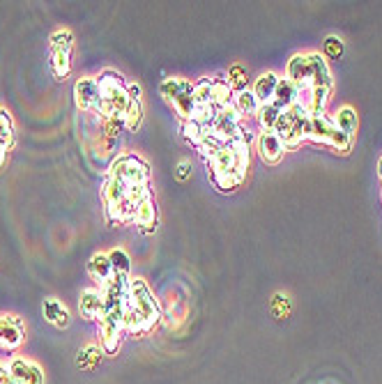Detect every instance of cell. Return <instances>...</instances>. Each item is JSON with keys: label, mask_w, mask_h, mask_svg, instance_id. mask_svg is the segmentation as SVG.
Masks as SVG:
<instances>
[{"label": "cell", "mask_w": 382, "mask_h": 384, "mask_svg": "<svg viewBox=\"0 0 382 384\" xmlns=\"http://www.w3.org/2000/svg\"><path fill=\"white\" fill-rule=\"evenodd\" d=\"M95 78L97 85H100V109H97V115H102V118H124L129 95L127 81L122 78V74H118L115 69H104Z\"/></svg>", "instance_id": "obj_1"}, {"label": "cell", "mask_w": 382, "mask_h": 384, "mask_svg": "<svg viewBox=\"0 0 382 384\" xmlns=\"http://www.w3.org/2000/svg\"><path fill=\"white\" fill-rule=\"evenodd\" d=\"M102 200H104L106 219H109L111 226L134 221L138 203L129 196L127 186H122L118 180H113L111 175H106V180L102 184Z\"/></svg>", "instance_id": "obj_2"}, {"label": "cell", "mask_w": 382, "mask_h": 384, "mask_svg": "<svg viewBox=\"0 0 382 384\" xmlns=\"http://www.w3.org/2000/svg\"><path fill=\"white\" fill-rule=\"evenodd\" d=\"M159 92H162L164 102L177 113L180 122L196 118L198 104H196V97H193L191 81H186V78H180V76H168L162 81V85H159Z\"/></svg>", "instance_id": "obj_3"}, {"label": "cell", "mask_w": 382, "mask_h": 384, "mask_svg": "<svg viewBox=\"0 0 382 384\" xmlns=\"http://www.w3.org/2000/svg\"><path fill=\"white\" fill-rule=\"evenodd\" d=\"M109 175L113 180H118L122 186L127 189H138V186H150V180H153V171H150V164L143 157L134 155V152H124V155H118L111 162Z\"/></svg>", "instance_id": "obj_4"}, {"label": "cell", "mask_w": 382, "mask_h": 384, "mask_svg": "<svg viewBox=\"0 0 382 384\" xmlns=\"http://www.w3.org/2000/svg\"><path fill=\"white\" fill-rule=\"evenodd\" d=\"M124 308L134 311L136 316L143 318V323L155 329V325L162 318V306L155 297V292L150 290V285L143 279H129V290H127V304Z\"/></svg>", "instance_id": "obj_5"}, {"label": "cell", "mask_w": 382, "mask_h": 384, "mask_svg": "<svg viewBox=\"0 0 382 384\" xmlns=\"http://www.w3.org/2000/svg\"><path fill=\"white\" fill-rule=\"evenodd\" d=\"M72 49H74V35L67 28L56 30L51 35V69L60 81H65L69 71H72Z\"/></svg>", "instance_id": "obj_6"}, {"label": "cell", "mask_w": 382, "mask_h": 384, "mask_svg": "<svg viewBox=\"0 0 382 384\" xmlns=\"http://www.w3.org/2000/svg\"><path fill=\"white\" fill-rule=\"evenodd\" d=\"M124 313H104L100 318V347L104 354H115L122 345Z\"/></svg>", "instance_id": "obj_7"}, {"label": "cell", "mask_w": 382, "mask_h": 384, "mask_svg": "<svg viewBox=\"0 0 382 384\" xmlns=\"http://www.w3.org/2000/svg\"><path fill=\"white\" fill-rule=\"evenodd\" d=\"M25 341L23 320L16 316H0V350L14 352Z\"/></svg>", "instance_id": "obj_8"}, {"label": "cell", "mask_w": 382, "mask_h": 384, "mask_svg": "<svg viewBox=\"0 0 382 384\" xmlns=\"http://www.w3.org/2000/svg\"><path fill=\"white\" fill-rule=\"evenodd\" d=\"M7 371L14 384H44V371L40 368V364L23 359V356H12Z\"/></svg>", "instance_id": "obj_9"}, {"label": "cell", "mask_w": 382, "mask_h": 384, "mask_svg": "<svg viewBox=\"0 0 382 384\" xmlns=\"http://www.w3.org/2000/svg\"><path fill=\"white\" fill-rule=\"evenodd\" d=\"M74 102L81 111H95L100 109V85H97V78L85 76L78 78L74 85Z\"/></svg>", "instance_id": "obj_10"}, {"label": "cell", "mask_w": 382, "mask_h": 384, "mask_svg": "<svg viewBox=\"0 0 382 384\" xmlns=\"http://www.w3.org/2000/svg\"><path fill=\"white\" fill-rule=\"evenodd\" d=\"M286 78L292 81L302 92H306L314 88V81H311V65H309V56L306 53H297L292 56L286 65Z\"/></svg>", "instance_id": "obj_11"}, {"label": "cell", "mask_w": 382, "mask_h": 384, "mask_svg": "<svg viewBox=\"0 0 382 384\" xmlns=\"http://www.w3.org/2000/svg\"><path fill=\"white\" fill-rule=\"evenodd\" d=\"M127 95L129 104L124 111V129L136 131L143 122V100H141V85L138 83H127Z\"/></svg>", "instance_id": "obj_12"}, {"label": "cell", "mask_w": 382, "mask_h": 384, "mask_svg": "<svg viewBox=\"0 0 382 384\" xmlns=\"http://www.w3.org/2000/svg\"><path fill=\"white\" fill-rule=\"evenodd\" d=\"M258 155L265 164H279L286 155V145L274 131H263L258 136Z\"/></svg>", "instance_id": "obj_13"}, {"label": "cell", "mask_w": 382, "mask_h": 384, "mask_svg": "<svg viewBox=\"0 0 382 384\" xmlns=\"http://www.w3.org/2000/svg\"><path fill=\"white\" fill-rule=\"evenodd\" d=\"M88 274H90V279L100 285V290L106 288V285H109L113 281V276H115L109 253H104V251L95 253L90 260H88Z\"/></svg>", "instance_id": "obj_14"}, {"label": "cell", "mask_w": 382, "mask_h": 384, "mask_svg": "<svg viewBox=\"0 0 382 384\" xmlns=\"http://www.w3.org/2000/svg\"><path fill=\"white\" fill-rule=\"evenodd\" d=\"M309 56V65H311V81H314V88H323V90H332L334 88V78L330 65H327L325 56L321 53H306Z\"/></svg>", "instance_id": "obj_15"}, {"label": "cell", "mask_w": 382, "mask_h": 384, "mask_svg": "<svg viewBox=\"0 0 382 384\" xmlns=\"http://www.w3.org/2000/svg\"><path fill=\"white\" fill-rule=\"evenodd\" d=\"M136 228L141 230L143 235H155L157 230V223H159V212H157V203H155V196L148 198L138 205L136 210V217H134Z\"/></svg>", "instance_id": "obj_16"}, {"label": "cell", "mask_w": 382, "mask_h": 384, "mask_svg": "<svg viewBox=\"0 0 382 384\" xmlns=\"http://www.w3.org/2000/svg\"><path fill=\"white\" fill-rule=\"evenodd\" d=\"M78 311L85 320H100L104 316V297L102 290L97 288H85L78 297Z\"/></svg>", "instance_id": "obj_17"}, {"label": "cell", "mask_w": 382, "mask_h": 384, "mask_svg": "<svg viewBox=\"0 0 382 384\" xmlns=\"http://www.w3.org/2000/svg\"><path fill=\"white\" fill-rule=\"evenodd\" d=\"M42 313H44V320L53 327H58V329L69 327V311L65 304L58 301L56 297H47L42 301Z\"/></svg>", "instance_id": "obj_18"}, {"label": "cell", "mask_w": 382, "mask_h": 384, "mask_svg": "<svg viewBox=\"0 0 382 384\" xmlns=\"http://www.w3.org/2000/svg\"><path fill=\"white\" fill-rule=\"evenodd\" d=\"M299 97H302V90L295 83L288 81V78H279V88H277V92H274L272 104L279 106L281 111H288L299 102Z\"/></svg>", "instance_id": "obj_19"}, {"label": "cell", "mask_w": 382, "mask_h": 384, "mask_svg": "<svg viewBox=\"0 0 382 384\" xmlns=\"http://www.w3.org/2000/svg\"><path fill=\"white\" fill-rule=\"evenodd\" d=\"M277 88H279V76L274 74V71H265V74H261L258 78H256L253 95H256V100H258L261 104H270L274 100V92H277Z\"/></svg>", "instance_id": "obj_20"}, {"label": "cell", "mask_w": 382, "mask_h": 384, "mask_svg": "<svg viewBox=\"0 0 382 384\" xmlns=\"http://www.w3.org/2000/svg\"><path fill=\"white\" fill-rule=\"evenodd\" d=\"M332 120L336 124V129L343 131L345 136L354 138V133H357V127H359V118L352 106H341V109L332 115Z\"/></svg>", "instance_id": "obj_21"}, {"label": "cell", "mask_w": 382, "mask_h": 384, "mask_svg": "<svg viewBox=\"0 0 382 384\" xmlns=\"http://www.w3.org/2000/svg\"><path fill=\"white\" fill-rule=\"evenodd\" d=\"M233 104L237 113L242 115V118H249V115H258V109H261V102L256 100L253 90H244V92H237L233 95Z\"/></svg>", "instance_id": "obj_22"}, {"label": "cell", "mask_w": 382, "mask_h": 384, "mask_svg": "<svg viewBox=\"0 0 382 384\" xmlns=\"http://www.w3.org/2000/svg\"><path fill=\"white\" fill-rule=\"evenodd\" d=\"M180 133H182V138L186 143H191L193 148H198L201 143H203V138L208 136L205 127H203V124H198L196 120H184V122H180Z\"/></svg>", "instance_id": "obj_23"}, {"label": "cell", "mask_w": 382, "mask_h": 384, "mask_svg": "<svg viewBox=\"0 0 382 384\" xmlns=\"http://www.w3.org/2000/svg\"><path fill=\"white\" fill-rule=\"evenodd\" d=\"M279 115H281V109L270 102V104H261L258 115H256V118H258V124H261V129H263V131H274V127H277Z\"/></svg>", "instance_id": "obj_24"}, {"label": "cell", "mask_w": 382, "mask_h": 384, "mask_svg": "<svg viewBox=\"0 0 382 384\" xmlns=\"http://www.w3.org/2000/svg\"><path fill=\"white\" fill-rule=\"evenodd\" d=\"M14 140H16V133H14V122H12V115L7 113L5 109H0V143L7 148L10 152L14 148Z\"/></svg>", "instance_id": "obj_25"}, {"label": "cell", "mask_w": 382, "mask_h": 384, "mask_svg": "<svg viewBox=\"0 0 382 384\" xmlns=\"http://www.w3.org/2000/svg\"><path fill=\"white\" fill-rule=\"evenodd\" d=\"M228 85H230V90H233V95L237 92H244L249 90V78H246V69L242 65H233L228 69Z\"/></svg>", "instance_id": "obj_26"}, {"label": "cell", "mask_w": 382, "mask_h": 384, "mask_svg": "<svg viewBox=\"0 0 382 384\" xmlns=\"http://www.w3.org/2000/svg\"><path fill=\"white\" fill-rule=\"evenodd\" d=\"M109 258H111V265H113V272L118 276H129L131 272V258L129 253L124 251V248H113L109 251Z\"/></svg>", "instance_id": "obj_27"}, {"label": "cell", "mask_w": 382, "mask_h": 384, "mask_svg": "<svg viewBox=\"0 0 382 384\" xmlns=\"http://www.w3.org/2000/svg\"><path fill=\"white\" fill-rule=\"evenodd\" d=\"M212 83H215V78L210 76L193 83V97H196L198 106H212Z\"/></svg>", "instance_id": "obj_28"}, {"label": "cell", "mask_w": 382, "mask_h": 384, "mask_svg": "<svg viewBox=\"0 0 382 384\" xmlns=\"http://www.w3.org/2000/svg\"><path fill=\"white\" fill-rule=\"evenodd\" d=\"M122 131H124V118H102V133H104V138L120 140Z\"/></svg>", "instance_id": "obj_29"}, {"label": "cell", "mask_w": 382, "mask_h": 384, "mask_svg": "<svg viewBox=\"0 0 382 384\" xmlns=\"http://www.w3.org/2000/svg\"><path fill=\"white\" fill-rule=\"evenodd\" d=\"M102 359V347L97 345H85L81 352H78V359L76 364L81 366V368H92V366Z\"/></svg>", "instance_id": "obj_30"}, {"label": "cell", "mask_w": 382, "mask_h": 384, "mask_svg": "<svg viewBox=\"0 0 382 384\" xmlns=\"http://www.w3.org/2000/svg\"><path fill=\"white\" fill-rule=\"evenodd\" d=\"M325 56L332 60H339L343 56V42L339 37H327L325 40Z\"/></svg>", "instance_id": "obj_31"}, {"label": "cell", "mask_w": 382, "mask_h": 384, "mask_svg": "<svg viewBox=\"0 0 382 384\" xmlns=\"http://www.w3.org/2000/svg\"><path fill=\"white\" fill-rule=\"evenodd\" d=\"M191 175V164L189 162H180L177 164V180H186V177Z\"/></svg>", "instance_id": "obj_32"}, {"label": "cell", "mask_w": 382, "mask_h": 384, "mask_svg": "<svg viewBox=\"0 0 382 384\" xmlns=\"http://www.w3.org/2000/svg\"><path fill=\"white\" fill-rule=\"evenodd\" d=\"M0 384H14L10 378V371H7V366H3V364H0Z\"/></svg>", "instance_id": "obj_33"}, {"label": "cell", "mask_w": 382, "mask_h": 384, "mask_svg": "<svg viewBox=\"0 0 382 384\" xmlns=\"http://www.w3.org/2000/svg\"><path fill=\"white\" fill-rule=\"evenodd\" d=\"M5 159H7V148L0 143V168H3V164H5Z\"/></svg>", "instance_id": "obj_34"}, {"label": "cell", "mask_w": 382, "mask_h": 384, "mask_svg": "<svg viewBox=\"0 0 382 384\" xmlns=\"http://www.w3.org/2000/svg\"><path fill=\"white\" fill-rule=\"evenodd\" d=\"M378 175H380V180H382V159H380V164H378Z\"/></svg>", "instance_id": "obj_35"}]
</instances>
